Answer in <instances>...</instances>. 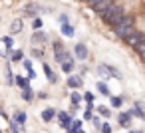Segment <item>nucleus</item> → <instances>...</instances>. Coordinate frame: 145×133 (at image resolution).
Returning <instances> with one entry per match:
<instances>
[{
	"instance_id": "cd10ccee",
	"label": "nucleus",
	"mask_w": 145,
	"mask_h": 133,
	"mask_svg": "<svg viewBox=\"0 0 145 133\" xmlns=\"http://www.w3.org/2000/svg\"><path fill=\"white\" fill-rule=\"evenodd\" d=\"M133 52H135V54H137V56L141 58V62L145 64V42H143V44H139V46H137V48H135Z\"/></svg>"
},
{
	"instance_id": "0eeeda50",
	"label": "nucleus",
	"mask_w": 145,
	"mask_h": 133,
	"mask_svg": "<svg viewBox=\"0 0 145 133\" xmlns=\"http://www.w3.org/2000/svg\"><path fill=\"white\" fill-rule=\"evenodd\" d=\"M12 121L20 127V131L24 133V129H26V121H28V115H26V111L24 109H16L14 113H12Z\"/></svg>"
},
{
	"instance_id": "ddd939ff",
	"label": "nucleus",
	"mask_w": 145,
	"mask_h": 133,
	"mask_svg": "<svg viewBox=\"0 0 145 133\" xmlns=\"http://www.w3.org/2000/svg\"><path fill=\"white\" fill-rule=\"evenodd\" d=\"M48 40H50V36H48L46 32H42V30H36V32L32 34V44H34V48L40 46V44H46Z\"/></svg>"
},
{
	"instance_id": "bb28decb",
	"label": "nucleus",
	"mask_w": 145,
	"mask_h": 133,
	"mask_svg": "<svg viewBox=\"0 0 145 133\" xmlns=\"http://www.w3.org/2000/svg\"><path fill=\"white\" fill-rule=\"evenodd\" d=\"M70 101L74 103V105H80L84 99H82V93L78 91V89H72V93H70Z\"/></svg>"
},
{
	"instance_id": "c756f323",
	"label": "nucleus",
	"mask_w": 145,
	"mask_h": 133,
	"mask_svg": "<svg viewBox=\"0 0 145 133\" xmlns=\"http://www.w3.org/2000/svg\"><path fill=\"white\" fill-rule=\"evenodd\" d=\"M30 56H32L34 60H42V58H44V52H42V48H32V50H30Z\"/></svg>"
},
{
	"instance_id": "aec40b11",
	"label": "nucleus",
	"mask_w": 145,
	"mask_h": 133,
	"mask_svg": "<svg viewBox=\"0 0 145 133\" xmlns=\"http://www.w3.org/2000/svg\"><path fill=\"white\" fill-rule=\"evenodd\" d=\"M0 42H2V44H4V48H6V52H8V56H10V52L14 50V38H12V36L8 34V36H4V38H2V40H0Z\"/></svg>"
},
{
	"instance_id": "a19ab883",
	"label": "nucleus",
	"mask_w": 145,
	"mask_h": 133,
	"mask_svg": "<svg viewBox=\"0 0 145 133\" xmlns=\"http://www.w3.org/2000/svg\"><path fill=\"white\" fill-rule=\"evenodd\" d=\"M34 97H38V99H48V93H46V91H38V93H34Z\"/></svg>"
},
{
	"instance_id": "c85d7f7f",
	"label": "nucleus",
	"mask_w": 145,
	"mask_h": 133,
	"mask_svg": "<svg viewBox=\"0 0 145 133\" xmlns=\"http://www.w3.org/2000/svg\"><path fill=\"white\" fill-rule=\"evenodd\" d=\"M42 26H44V22H42V18H40V16L32 18V30H34V32H36V30H42Z\"/></svg>"
},
{
	"instance_id": "72a5a7b5",
	"label": "nucleus",
	"mask_w": 145,
	"mask_h": 133,
	"mask_svg": "<svg viewBox=\"0 0 145 133\" xmlns=\"http://www.w3.org/2000/svg\"><path fill=\"white\" fill-rule=\"evenodd\" d=\"M72 129H76V131H78V129H84V121H82V119H74V121H72Z\"/></svg>"
},
{
	"instance_id": "9b49d317",
	"label": "nucleus",
	"mask_w": 145,
	"mask_h": 133,
	"mask_svg": "<svg viewBox=\"0 0 145 133\" xmlns=\"http://www.w3.org/2000/svg\"><path fill=\"white\" fill-rule=\"evenodd\" d=\"M56 117H58V121H60V127H62L64 131L72 127V121H74V117H72V115H68V111H58V113H56Z\"/></svg>"
},
{
	"instance_id": "58836bf2",
	"label": "nucleus",
	"mask_w": 145,
	"mask_h": 133,
	"mask_svg": "<svg viewBox=\"0 0 145 133\" xmlns=\"http://www.w3.org/2000/svg\"><path fill=\"white\" fill-rule=\"evenodd\" d=\"M78 111H80V105H74V103H72V105H70V113H68V115H72V117H74Z\"/></svg>"
},
{
	"instance_id": "dca6fc26",
	"label": "nucleus",
	"mask_w": 145,
	"mask_h": 133,
	"mask_svg": "<svg viewBox=\"0 0 145 133\" xmlns=\"http://www.w3.org/2000/svg\"><path fill=\"white\" fill-rule=\"evenodd\" d=\"M95 89H97V93H99V95H103V97H109V95H111V89H109L107 81L97 80V81H95Z\"/></svg>"
},
{
	"instance_id": "423d86ee",
	"label": "nucleus",
	"mask_w": 145,
	"mask_h": 133,
	"mask_svg": "<svg viewBox=\"0 0 145 133\" xmlns=\"http://www.w3.org/2000/svg\"><path fill=\"white\" fill-rule=\"evenodd\" d=\"M72 56H74L78 62H86V60L89 58V50H88V46H86V44H82V42H80V44H76V46H74Z\"/></svg>"
},
{
	"instance_id": "473e14b6",
	"label": "nucleus",
	"mask_w": 145,
	"mask_h": 133,
	"mask_svg": "<svg viewBox=\"0 0 145 133\" xmlns=\"http://www.w3.org/2000/svg\"><path fill=\"white\" fill-rule=\"evenodd\" d=\"M22 66H24V70H26V72L34 70V64H32V60H30V58H24V60H22Z\"/></svg>"
},
{
	"instance_id": "412c9836",
	"label": "nucleus",
	"mask_w": 145,
	"mask_h": 133,
	"mask_svg": "<svg viewBox=\"0 0 145 133\" xmlns=\"http://www.w3.org/2000/svg\"><path fill=\"white\" fill-rule=\"evenodd\" d=\"M62 36H66V38H74L76 36V30H74V26L72 24H62Z\"/></svg>"
},
{
	"instance_id": "5701e85b",
	"label": "nucleus",
	"mask_w": 145,
	"mask_h": 133,
	"mask_svg": "<svg viewBox=\"0 0 145 133\" xmlns=\"http://www.w3.org/2000/svg\"><path fill=\"white\" fill-rule=\"evenodd\" d=\"M14 85H18L20 89H24V87L30 85V81L26 80V76H20V74H18V76H14Z\"/></svg>"
},
{
	"instance_id": "393cba45",
	"label": "nucleus",
	"mask_w": 145,
	"mask_h": 133,
	"mask_svg": "<svg viewBox=\"0 0 145 133\" xmlns=\"http://www.w3.org/2000/svg\"><path fill=\"white\" fill-rule=\"evenodd\" d=\"M60 68H62V72H64V74H68V76H70V74H74V70H76V62H74V60H72V62H64Z\"/></svg>"
},
{
	"instance_id": "f704fd0d",
	"label": "nucleus",
	"mask_w": 145,
	"mask_h": 133,
	"mask_svg": "<svg viewBox=\"0 0 145 133\" xmlns=\"http://www.w3.org/2000/svg\"><path fill=\"white\" fill-rule=\"evenodd\" d=\"M8 129H10V133H22V131H20V127H18L12 119H10V123H8Z\"/></svg>"
},
{
	"instance_id": "6e6552de",
	"label": "nucleus",
	"mask_w": 145,
	"mask_h": 133,
	"mask_svg": "<svg viewBox=\"0 0 145 133\" xmlns=\"http://www.w3.org/2000/svg\"><path fill=\"white\" fill-rule=\"evenodd\" d=\"M127 113H129L131 117H137V119L145 121V103H143V101H135L133 107L127 109Z\"/></svg>"
},
{
	"instance_id": "f03ea898",
	"label": "nucleus",
	"mask_w": 145,
	"mask_h": 133,
	"mask_svg": "<svg viewBox=\"0 0 145 133\" xmlns=\"http://www.w3.org/2000/svg\"><path fill=\"white\" fill-rule=\"evenodd\" d=\"M123 14H125L123 6H121V4H117V2H113V4H111V6H109V8H107L99 18L103 20V24H107L109 28H113V26L123 18Z\"/></svg>"
},
{
	"instance_id": "f257e3e1",
	"label": "nucleus",
	"mask_w": 145,
	"mask_h": 133,
	"mask_svg": "<svg viewBox=\"0 0 145 133\" xmlns=\"http://www.w3.org/2000/svg\"><path fill=\"white\" fill-rule=\"evenodd\" d=\"M111 30H113V34H115L119 40H125V38L135 30V16H131V14H123V18H121Z\"/></svg>"
},
{
	"instance_id": "a211bd4d",
	"label": "nucleus",
	"mask_w": 145,
	"mask_h": 133,
	"mask_svg": "<svg viewBox=\"0 0 145 133\" xmlns=\"http://www.w3.org/2000/svg\"><path fill=\"white\" fill-rule=\"evenodd\" d=\"M24 60V50H12L10 56H8V62L10 64H20Z\"/></svg>"
},
{
	"instance_id": "7ed1b4c3",
	"label": "nucleus",
	"mask_w": 145,
	"mask_h": 133,
	"mask_svg": "<svg viewBox=\"0 0 145 133\" xmlns=\"http://www.w3.org/2000/svg\"><path fill=\"white\" fill-rule=\"evenodd\" d=\"M52 50H54V60H56L60 66H62L64 62H72V60H74L72 52L64 46L62 40H52Z\"/></svg>"
},
{
	"instance_id": "f3484780",
	"label": "nucleus",
	"mask_w": 145,
	"mask_h": 133,
	"mask_svg": "<svg viewBox=\"0 0 145 133\" xmlns=\"http://www.w3.org/2000/svg\"><path fill=\"white\" fill-rule=\"evenodd\" d=\"M24 30V22L20 20V18H14L12 22H10V36H14V34H20Z\"/></svg>"
},
{
	"instance_id": "ea45409f",
	"label": "nucleus",
	"mask_w": 145,
	"mask_h": 133,
	"mask_svg": "<svg viewBox=\"0 0 145 133\" xmlns=\"http://www.w3.org/2000/svg\"><path fill=\"white\" fill-rule=\"evenodd\" d=\"M91 117H93V111H84V121H91Z\"/></svg>"
},
{
	"instance_id": "a878e982",
	"label": "nucleus",
	"mask_w": 145,
	"mask_h": 133,
	"mask_svg": "<svg viewBox=\"0 0 145 133\" xmlns=\"http://www.w3.org/2000/svg\"><path fill=\"white\" fill-rule=\"evenodd\" d=\"M95 111L99 113V117H105V119H109L113 113H111V109L107 107V105H99V107H95Z\"/></svg>"
},
{
	"instance_id": "2eb2a0df",
	"label": "nucleus",
	"mask_w": 145,
	"mask_h": 133,
	"mask_svg": "<svg viewBox=\"0 0 145 133\" xmlns=\"http://www.w3.org/2000/svg\"><path fill=\"white\" fill-rule=\"evenodd\" d=\"M56 109L54 107H46V109H42V113H40V117H42V121L44 123H52L54 119H56Z\"/></svg>"
},
{
	"instance_id": "1a4fd4ad",
	"label": "nucleus",
	"mask_w": 145,
	"mask_h": 133,
	"mask_svg": "<svg viewBox=\"0 0 145 133\" xmlns=\"http://www.w3.org/2000/svg\"><path fill=\"white\" fill-rule=\"evenodd\" d=\"M66 85L70 89H78L80 91V87H84V78H80L78 74H70L68 80H66Z\"/></svg>"
},
{
	"instance_id": "4468645a",
	"label": "nucleus",
	"mask_w": 145,
	"mask_h": 133,
	"mask_svg": "<svg viewBox=\"0 0 145 133\" xmlns=\"http://www.w3.org/2000/svg\"><path fill=\"white\" fill-rule=\"evenodd\" d=\"M42 70H44V74H46V80H48L50 83H58V74L52 70V66H50L48 62H44V64H42Z\"/></svg>"
},
{
	"instance_id": "49530a36",
	"label": "nucleus",
	"mask_w": 145,
	"mask_h": 133,
	"mask_svg": "<svg viewBox=\"0 0 145 133\" xmlns=\"http://www.w3.org/2000/svg\"><path fill=\"white\" fill-rule=\"evenodd\" d=\"M66 133H78V131H76V129H72V127H70V129H66Z\"/></svg>"
},
{
	"instance_id": "b1692460",
	"label": "nucleus",
	"mask_w": 145,
	"mask_h": 133,
	"mask_svg": "<svg viewBox=\"0 0 145 133\" xmlns=\"http://www.w3.org/2000/svg\"><path fill=\"white\" fill-rule=\"evenodd\" d=\"M109 105H111L113 109H121L123 97H121V95H109Z\"/></svg>"
},
{
	"instance_id": "4c0bfd02",
	"label": "nucleus",
	"mask_w": 145,
	"mask_h": 133,
	"mask_svg": "<svg viewBox=\"0 0 145 133\" xmlns=\"http://www.w3.org/2000/svg\"><path fill=\"white\" fill-rule=\"evenodd\" d=\"M36 78H38L36 70H30V72H28V76H26V80H28V81H32V80H36Z\"/></svg>"
},
{
	"instance_id": "4be33fe9",
	"label": "nucleus",
	"mask_w": 145,
	"mask_h": 133,
	"mask_svg": "<svg viewBox=\"0 0 145 133\" xmlns=\"http://www.w3.org/2000/svg\"><path fill=\"white\" fill-rule=\"evenodd\" d=\"M4 74H6V83L8 85H14V74H12V70H10V62L6 60V66H4Z\"/></svg>"
},
{
	"instance_id": "7c9ffc66",
	"label": "nucleus",
	"mask_w": 145,
	"mask_h": 133,
	"mask_svg": "<svg viewBox=\"0 0 145 133\" xmlns=\"http://www.w3.org/2000/svg\"><path fill=\"white\" fill-rule=\"evenodd\" d=\"M82 99H84L86 103H93V99H95V93H93V91H84V93H82Z\"/></svg>"
},
{
	"instance_id": "de8ad7c7",
	"label": "nucleus",
	"mask_w": 145,
	"mask_h": 133,
	"mask_svg": "<svg viewBox=\"0 0 145 133\" xmlns=\"http://www.w3.org/2000/svg\"><path fill=\"white\" fill-rule=\"evenodd\" d=\"M78 133H86V129H78Z\"/></svg>"
},
{
	"instance_id": "e433bc0d",
	"label": "nucleus",
	"mask_w": 145,
	"mask_h": 133,
	"mask_svg": "<svg viewBox=\"0 0 145 133\" xmlns=\"http://www.w3.org/2000/svg\"><path fill=\"white\" fill-rule=\"evenodd\" d=\"M91 123H93V127L99 131V127H101V119H99V115H93V117H91Z\"/></svg>"
},
{
	"instance_id": "20e7f679",
	"label": "nucleus",
	"mask_w": 145,
	"mask_h": 133,
	"mask_svg": "<svg viewBox=\"0 0 145 133\" xmlns=\"http://www.w3.org/2000/svg\"><path fill=\"white\" fill-rule=\"evenodd\" d=\"M97 76L101 78V81H107L111 78L115 80H123V72L115 66H109V64H99L97 66Z\"/></svg>"
},
{
	"instance_id": "39448f33",
	"label": "nucleus",
	"mask_w": 145,
	"mask_h": 133,
	"mask_svg": "<svg viewBox=\"0 0 145 133\" xmlns=\"http://www.w3.org/2000/svg\"><path fill=\"white\" fill-rule=\"evenodd\" d=\"M123 42H125L129 48H133V50H135L139 44H143V42H145V34H143L141 30H137V28H135V30H133V32H131V34L123 40Z\"/></svg>"
},
{
	"instance_id": "37998d69",
	"label": "nucleus",
	"mask_w": 145,
	"mask_h": 133,
	"mask_svg": "<svg viewBox=\"0 0 145 133\" xmlns=\"http://www.w3.org/2000/svg\"><path fill=\"white\" fill-rule=\"evenodd\" d=\"M86 74H88V68H86V66H82V68H80V74H78V76H80V78H84Z\"/></svg>"
},
{
	"instance_id": "f8f14e48",
	"label": "nucleus",
	"mask_w": 145,
	"mask_h": 133,
	"mask_svg": "<svg viewBox=\"0 0 145 133\" xmlns=\"http://www.w3.org/2000/svg\"><path fill=\"white\" fill-rule=\"evenodd\" d=\"M131 119L133 117L127 111H117V123H119L121 129H131Z\"/></svg>"
},
{
	"instance_id": "9d476101",
	"label": "nucleus",
	"mask_w": 145,
	"mask_h": 133,
	"mask_svg": "<svg viewBox=\"0 0 145 133\" xmlns=\"http://www.w3.org/2000/svg\"><path fill=\"white\" fill-rule=\"evenodd\" d=\"M113 2H115V0H99V2L91 4L89 8H91V10H93V12H95L97 16H101V14H103V12H105V10H107V8H109V6H111Z\"/></svg>"
},
{
	"instance_id": "c03bdc74",
	"label": "nucleus",
	"mask_w": 145,
	"mask_h": 133,
	"mask_svg": "<svg viewBox=\"0 0 145 133\" xmlns=\"http://www.w3.org/2000/svg\"><path fill=\"white\" fill-rule=\"evenodd\" d=\"M82 2H86V4H89V6H91V4H95V2H99V0H82Z\"/></svg>"
},
{
	"instance_id": "2f4dec72",
	"label": "nucleus",
	"mask_w": 145,
	"mask_h": 133,
	"mask_svg": "<svg viewBox=\"0 0 145 133\" xmlns=\"http://www.w3.org/2000/svg\"><path fill=\"white\" fill-rule=\"evenodd\" d=\"M99 131H101V133H113V127H111V123H107V121H101V127H99Z\"/></svg>"
},
{
	"instance_id": "79ce46f5",
	"label": "nucleus",
	"mask_w": 145,
	"mask_h": 133,
	"mask_svg": "<svg viewBox=\"0 0 145 133\" xmlns=\"http://www.w3.org/2000/svg\"><path fill=\"white\" fill-rule=\"evenodd\" d=\"M0 56H2V58H8V52H6V48H4L2 42H0Z\"/></svg>"
},
{
	"instance_id": "c9c22d12",
	"label": "nucleus",
	"mask_w": 145,
	"mask_h": 133,
	"mask_svg": "<svg viewBox=\"0 0 145 133\" xmlns=\"http://www.w3.org/2000/svg\"><path fill=\"white\" fill-rule=\"evenodd\" d=\"M58 22H60V26H62V24H70V16H68V14H60V16H58Z\"/></svg>"
},
{
	"instance_id": "6ab92c4d",
	"label": "nucleus",
	"mask_w": 145,
	"mask_h": 133,
	"mask_svg": "<svg viewBox=\"0 0 145 133\" xmlns=\"http://www.w3.org/2000/svg\"><path fill=\"white\" fill-rule=\"evenodd\" d=\"M20 97L26 101V103H32L34 101V89L28 85V87H24V89H20Z\"/></svg>"
},
{
	"instance_id": "a18cd8bd",
	"label": "nucleus",
	"mask_w": 145,
	"mask_h": 133,
	"mask_svg": "<svg viewBox=\"0 0 145 133\" xmlns=\"http://www.w3.org/2000/svg\"><path fill=\"white\" fill-rule=\"evenodd\" d=\"M127 133H143V131H137V129H127Z\"/></svg>"
}]
</instances>
